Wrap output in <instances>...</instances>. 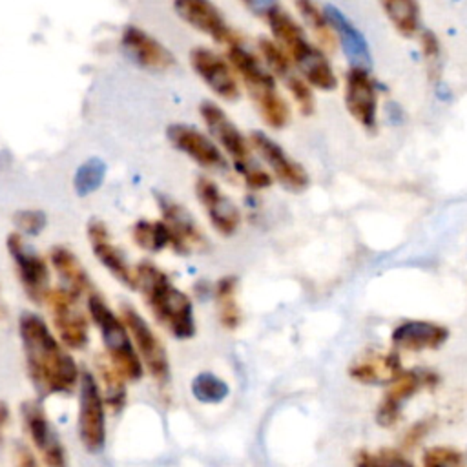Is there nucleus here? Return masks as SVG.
Listing matches in <instances>:
<instances>
[{
    "instance_id": "1",
    "label": "nucleus",
    "mask_w": 467,
    "mask_h": 467,
    "mask_svg": "<svg viewBox=\"0 0 467 467\" xmlns=\"http://www.w3.org/2000/svg\"><path fill=\"white\" fill-rule=\"evenodd\" d=\"M18 336L27 376L40 396L69 394L80 381V368L47 323L33 312L18 317Z\"/></svg>"
},
{
    "instance_id": "2",
    "label": "nucleus",
    "mask_w": 467,
    "mask_h": 467,
    "mask_svg": "<svg viewBox=\"0 0 467 467\" xmlns=\"http://www.w3.org/2000/svg\"><path fill=\"white\" fill-rule=\"evenodd\" d=\"M137 290L142 294L144 303L151 316L162 325L173 337L190 339L195 336L197 325L193 316V305L186 292L179 290L170 275L153 261L142 259L135 266Z\"/></svg>"
},
{
    "instance_id": "3",
    "label": "nucleus",
    "mask_w": 467,
    "mask_h": 467,
    "mask_svg": "<svg viewBox=\"0 0 467 467\" xmlns=\"http://www.w3.org/2000/svg\"><path fill=\"white\" fill-rule=\"evenodd\" d=\"M266 24L272 38L288 53L294 69L314 89L332 91L337 88V77L325 49L308 40L305 27L288 11L275 9Z\"/></svg>"
},
{
    "instance_id": "4",
    "label": "nucleus",
    "mask_w": 467,
    "mask_h": 467,
    "mask_svg": "<svg viewBox=\"0 0 467 467\" xmlns=\"http://www.w3.org/2000/svg\"><path fill=\"white\" fill-rule=\"evenodd\" d=\"M88 314L99 328L106 358L113 363V367L130 381L140 379L144 374V365L124 319L113 312L106 299L95 290L88 294Z\"/></svg>"
},
{
    "instance_id": "5",
    "label": "nucleus",
    "mask_w": 467,
    "mask_h": 467,
    "mask_svg": "<svg viewBox=\"0 0 467 467\" xmlns=\"http://www.w3.org/2000/svg\"><path fill=\"white\" fill-rule=\"evenodd\" d=\"M199 117L208 131V135L219 144V148L228 157L232 168L239 177H246L259 166L254 159V150L250 139L239 130V126L230 119V115L213 100H202L199 104Z\"/></svg>"
},
{
    "instance_id": "6",
    "label": "nucleus",
    "mask_w": 467,
    "mask_h": 467,
    "mask_svg": "<svg viewBox=\"0 0 467 467\" xmlns=\"http://www.w3.org/2000/svg\"><path fill=\"white\" fill-rule=\"evenodd\" d=\"M46 305L60 343L71 350H84L89 343V321L80 308V297L64 286H57L49 290Z\"/></svg>"
},
{
    "instance_id": "7",
    "label": "nucleus",
    "mask_w": 467,
    "mask_h": 467,
    "mask_svg": "<svg viewBox=\"0 0 467 467\" xmlns=\"http://www.w3.org/2000/svg\"><path fill=\"white\" fill-rule=\"evenodd\" d=\"M78 438L86 451L99 452L106 443V401L97 378L89 370L80 372L78 381Z\"/></svg>"
},
{
    "instance_id": "8",
    "label": "nucleus",
    "mask_w": 467,
    "mask_h": 467,
    "mask_svg": "<svg viewBox=\"0 0 467 467\" xmlns=\"http://www.w3.org/2000/svg\"><path fill=\"white\" fill-rule=\"evenodd\" d=\"M192 71L202 84L223 102H237L241 99V82L226 55L206 46H195L188 53Z\"/></svg>"
},
{
    "instance_id": "9",
    "label": "nucleus",
    "mask_w": 467,
    "mask_h": 467,
    "mask_svg": "<svg viewBox=\"0 0 467 467\" xmlns=\"http://www.w3.org/2000/svg\"><path fill=\"white\" fill-rule=\"evenodd\" d=\"M119 47L128 62L148 73H168L177 66L175 55L157 36L135 24L122 27Z\"/></svg>"
},
{
    "instance_id": "10",
    "label": "nucleus",
    "mask_w": 467,
    "mask_h": 467,
    "mask_svg": "<svg viewBox=\"0 0 467 467\" xmlns=\"http://www.w3.org/2000/svg\"><path fill=\"white\" fill-rule=\"evenodd\" d=\"M5 248L15 263V270L26 296L36 305L46 303L51 290V272L47 261L24 241L20 232H11L7 235Z\"/></svg>"
},
{
    "instance_id": "11",
    "label": "nucleus",
    "mask_w": 467,
    "mask_h": 467,
    "mask_svg": "<svg viewBox=\"0 0 467 467\" xmlns=\"http://www.w3.org/2000/svg\"><path fill=\"white\" fill-rule=\"evenodd\" d=\"M120 317L124 319L131 334L133 345L142 359L144 368L151 374V378L157 383H166L170 378V361L168 352L159 336L153 332L150 323L137 312V308L128 303L120 305Z\"/></svg>"
},
{
    "instance_id": "12",
    "label": "nucleus",
    "mask_w": 467,
    "mask_h": 467,
    "mask_svg": "<svg viewBox=\"0 0 467 467\" xmlns=\"http://www.w3.org/2000/svg\"><path fill=\"white\" fill-rule=\"evenodd\" d=\"M166 139L177 151H181L204 170L228 171L230 168L224 151L208 135V131H202L192 124L173 122L166 128Z\"/></svg>"
},
{
    "instance_id": "13",
    "label": "nucleus",
    "mask_w": 467,
    "mask_h": 467,
    "mask_svg": "<svg viewBox=\"0 0 467 467\" xmlns=\"http://www.w3.org/2000/svg\"><path fill=\"white\" fill-rule=\"evenodd\" d=\"M171 7L186 26L208 36L215 44L226 47L241 40L224 18V13L212 0H171Z\"/></svg>"
},
{
    "instance_id": "14",
    "label": "nucleus",
    "mask_w": 467,
    "mask_h": 467,
    "mask_svg": "<svg viewBox=\"0 0 467 467\" xmlns=\"http://www.w3.org/2000/svg\"><path fill=\"white\" fill-rule=\"evenodd\" d=\"M20 418L44 467H67V452L44 407L35 400H27L20 405Z\"/></svg>"
},
{
    "instance_id": "15",
    "label": "nucleus",
    "mask_w": 467,
    "mask_h": 467,
    "mask_svg": "<svg viewBox=\"0 0 467 467\" xmlns=\"http://www.w3.org/2000/svg\"><path fill=\"white\" fill-rule=\"evenodd\" d=\"M248 139L254 153L266 164L272 177L281 186L292 192H301L308 186L306 170L297 161H294L277 140L259 130H254Z\"/></svg>"
},
{
    "instance_id": "16",
    "label": "nucleus",
    "mask_w": 467,
    "mask_h": 467,
    "mask_svg": "<svg viewBox=\"0 0 467 467\" xmlns=\"http://www.w3.org/2000/svg\"><path fill=\"white\" fill-rule=\"evenodd\" d=\"M343 100L348 115L365 130L378 126V86L367 67L350 66L345 73Z\"/></svg>"
},
{
    "instance_id": "17",
    "label": "nucleus",
    "mask_w": 467,
    "mask_h": 467,
    "mask_svg": "<svg viewBox=\"0 0 467 467\" xmlns=\"http://www.w3.org/2000/svg\"><path fill=\"white\" fill-rule=\"evenodd\" d=\"M155 199L161 212V219L168 224L173 235V252L188 255L192 250H201L206 246V237L186 206H182L181 202L164 193H157Z\"/></svg>"
},
{
    "instance_id": "18",
    "label": "nucleus",
    "mask_w": 467,
    "mask_h": 467,
    "mask_svg": "<svg viewBox=\"0 0 467 467\" xmlns=\"http://www.w3.org/2000/svg\"><path fill=\"white\" fill-rule=\"evenodd\" d=\"M195 195L217 234L230 237L239 230L243 221L241 210L228 195L221 192L219 184L213 179L199 175L195 179Z\"/></svg>"
},
{
    "instance_id": "19",
    "label": "nucleus",
    "mask_w": 467,
    "mask_h": 467,
    "mask_svg": "<svg viewBox=\"0 0 467 467\" xmlns=\"http://www.w3.org/2000/svg\"><path fill=\"white\" fill-rule=\"evenodd\" d=\"M88 239L99 263L126 288L137 290V270L130 265L124 252L111 241L108 226L100 219H89Z\"/></svg>"
},
{
    "instance_id": "20",
    "label": "nucleus",
    "mask_w": 467,
    "mask_h": 467,
    "mask_svg": "<svg viewBox=\"0 0 467 467\" xmlns=\"http://www.w3.org/2000/svg\"><path fill=\"white\" fill-rule=\"evenodd\" d=\"M436 383L438 376L429 370H403L385 392L383 401L376 410V421L381 427H392L400 420L403 401L414 396L421 387H434Z\"/></svg>"
},
{
    "instance_id": "21",
    "label": "nucleus",
    "mask_w": 467,
    "mask_h": 467,
    "mask_svg": "<svg viewBox=\"0 0 467 467\" xmlns=\"http://www.w3.org/2000/svg\"><path fill=\"white\" fill-rule=\"evenodd\" d=\"M323 11L328 18V24H330L334 35L339 40L341 51L345 53L350 66L368 69L372 66V55H370V49H368V44H367V38L363 36V33L336 5L327 4L323 7Z\"/></svg>"
},
{
    "instance_id": "22",
    "label": "nucleus",
    "mask_w": 467,
    "mask_h": 467,
    "mask_svg": "<svg viewBox=\"0 0 467 467\" xmlns=\"http://www.w3.org/2000/svg\"><path fill=\"white\" fill-rule=\"evenodd\" d=\"M392 343L400 348L420 352V350H434L440 348L447 337L449 330L443 325L412 319L403 321L392 330Z\"/></svg>"
},
{
    "instance_id": "23",
    "label": "nucleus",
    "mask_w": 467,
    "mask_h": 467,
    "mask_svg": "<svg viewBox=\"0 0 467 467\" xmlns=\"http://www.w3.org/2000/svg\"><path fill=\"white\" fill-rule=\"evenodd\" d=\"M226 58L230 60L239 82L244 89L261 88V86H275L277 78L265 66L259 53L248 49L243 40H237L226 46Z\"/></svg>"
},
{
    "instance_id": "24",
    "label": "nucleus",
    "mask_w": 467,
    "mask_h": 467,
    "mask_svg": "<svg viewBox=\"0 0 467 467\" xmlns=\"http://www.w3.org/2000/svg\"><path fill=\"white\" fill-rule=\"evenodd\" d=\"M49 263L53 270L57 272L60 283L64 288L73 292L75 296H84L93 290L91 279L84 268V265L78 261V257L67 248V246H53L49 250Z\"/></svg>"
},
{
    "instance_id": "25",
    "label": "nucleus",
    "mask_w": 467,
    "mask_h": 467,
    "mask_svg": "<svg viewBox=\"0 0 467 467\" xmlns=\"http://www.w3.org/2000/svg\"><path fill=\"white\" fill-rule=\"evenodd\" d=\"M254 108L259 113V119L265 122V126L272 130H283L288 126L292 119L290 104L286 99L277 91L275 86H261V88H250L246 89Z\"/></svg>"
},
{
    "instance_id": "26",
    "label": "nucleus",
    "mask_w": 467,
    "mask_h": 467,
    "mask_svg": "<svg viewBox=\"0 0 467 467\" xmlns=\"http://www.w3.org/2000/svg\"><path fill=\"white\" fill-rule=\"evenodd\" d=\"M348 372L358 381L374 385V383H392L403 372V368L398 354H387V356L359 359L348 368Z\"/></svg>"
},
{
    "instance_id": "27",
    "label": "nucleus",
    "mask_w": 467,
    "mask_h": 467,
    "mask_svg": "<svg viewBox=\"0 0 467 467\" xmlns=\"http://www.w3.org/2000/svg\"><path fill=\"white\" fill-rule=\"evenodd\" d=\"M237 277L235 275H223L213 285V299L219 323L226 330H235L241 323V308L235 297L237 292Z\"/></svg>"
},
{
    "instance_id": "28",
    "label": "nucleus",
    "mask_w": 467,
    "mask_h": 467,
    "mask_svg": "<svg viewBox=\"0 0 467 467\" xmlns=\"http://www.w3.org/2000/svg\"><path fill=\"white\" fill-rule=\"evenodd\" d=\"M379 4L387 20L401 36L410 38L421 31L418 0H379Z\"/></svg>"
},
{
    "instance_id": "29",
    "label": "nucleus",
    "mask_w": 467,
    "mask_h": 467,
    "mask_svg": "<svg viewBox=\"0 0 467 467\" xmlns=\"http://www.w3.org/2000/svg\"><path fill=\"white\" fill-rule=\"evenodd\" d=\"M131 239L139 248H142L150 254H157L168 246L171 248V244H173V235L162 219L137 221L131 226Z\"/></svg>"
},
{
    "instance_id": "30",
    "label": "nucleus",
    "mask_w": 467,
    "mask_h": 467,
    "mask_svg": "<svg viewBox=\"0 0 467 467\" xmlns=\"http://www.w3.org/2000/svg\"><path fill=\"white\" fill-rule=\"evenodd\" d=\"M296 9L303 20V24L312 31L317 46L325 51H332L336 44V35L328 24L325 11L314 0H294Z\"/></svg>"
},
{
    "instance_id": "31",
    "label": "nucleus",
    "mask_w": 467,
    "mask_h": 467,
    "mask_svg": "<svg viewBox=\"0 0 467 467\" xmlns=\"http://www.w3.org/2000/svg\"><path fill=\"white\" fill-rule=\"evenodd\" d=\"M95 370L102 383L100 390L106 405H109L113 412H119L126 405V378L113 367L108 358H99L95 363Z\"/></svg>"
},
{
    "instance_id": "32",
    "label": "nucleus",
    "mask_w": 467,
    "mask_h": 467,
    "mask_svg": "<svg viewBox=\"0 0 467 467\" xmlns=\"http://www.w3.org/2000/svg\"><path fill=\"white\" fill-rule=\"evenodd\" d=\"M257 53L263 58L265 66L270 69V73L277 80H285L288 75H292L296 71L288 53L272 36L257 38Z\"/></svg>"
},
{
    "instance_id": "33",
    "label": "nucleus",
    "mask_w": 467,
    "mask_h": 467,
    "mask_svg": "<svg viewBox=\"0 0 467 467\" xmlns=\"http://www.w3.org/2000/svg\"><path fill=\"white\" fill-rule=\"evenodd\" d=\"M192 394L201 403H221L228 394L230 387L224 379L212 372H199L192 379Z\"/></svg>"
},
{
    "instance_id": "34",
    "label": "nucleus",
    "mask_w": 467,
    "mask_h": 467,
    "mask_svg": "<svg viewBox=\"0 0 467 467\" xmlns=\"http://www.w3.org/2000/svg\"><path fill=\"white\" fill-rule=\"evenodd\" d=\"M106 175V164L100 159H89L82 166H78L75 177H73V186L75 192L80 197H86L93 193L104 181Z\"/></svg>"
},
{
    "instance_id": "35",
    "label": "nucleus",
    "mask_w": 467,
    "mask_h": 467,
    "mask_svg": "<svg viewBox=\"0 0 467 467\" xmlns=\"http://www.w3.org/2000/svg\"><path fill=\"white\" fill-rule=\"evenodd\" d=\"M286 91L290 93L294 104L297 106L299 113L305 117H310L316 111V97H314V88L297 73L294 71L283 80Z\"/></svg>"
},
{
    "instance_id": "36",
    "label": "nucleus",
    "mask_w": 467,
    "mask_h": 467,
    "mask_svg": "<svg viewBox=\"0 0 467 467\" xmlns=\"http://www.w3.org/2000/svg\"><path fill=\"white\" fill-rule=\"evenodd\" d=\"M354 463L356 467H414L401 452L394 449H383L379 452L359 451Z\"/></svg>"
},
{
    "instance_id": "37",
    "label": "nucleus",
    "mask_w": 467,
    "mask_h": 467,
    "mask_svg": "<svg viewBox=\"0 0 467 467\" xmlns=\"http://www.w3.org/2000/svg\"><path fill=\"white\" fill-rule=\"evenodd\" d=\"M13 223L20 234L38 235L46 228L47 217L42 210H18L13 215Z\"/></svg>"
},
{
    "instance_id": "38",
    "label": "nucleus",
    "mask_w": 467,
    "mask_h": 467,
    "mask_svg": "<svg viewBox=\"0 0 467 467\" xmlns=\"http://www.w3.org/2000/svg\"><path fill=\"white\" fill-rule=\"evenodd\" d=\"M423 467H465L463 456L451 447H432L423 454Z\"/></svg>"
},
{
    "instance_id": "39",
    "label": "nucleus",
    "mask_w": 467,
    "mask_h": 467,
    "mask_svg": "<svg viewBox=\"0 0 467 467\" xmlns=\"http://www.w3.org/2000/svg\"><path fill=\"white\" fill-rule=\"evenodd\" d=\"M420 49H421L427 67L431 71H434L438 67V60H440V38L436 36L434 31H431V29L420 31Z\"/></svg>"
},
{
    "instance_id": "40",
    "label": "nucleus",
    "mask_w": 467,
    "mask_h": 467,
    "mask_svg": "<svg viewBox=\"0 0 467 467\" xmlns=\"http://www.w3.org/2000/svg\"><path fill=\"white\" fill-rule=\"evenodd\" d=\"M254 16L266 20L275 9L281 7L279 0H239Z\"/></svg>"
},
{
    "instance_id": "41",
    "label": "nucleus",
    "mask_w": 467,
    "mask_h": 467,
    "mask_svg": "<svg viewBox=\"0 0 467 467\" xmlns=\"http://www.w3.org/2000/svg\"><path fill=\"white\" fill-rule=\"evenodd\" d=\"M15 458H16V467H38L36 458H35L33 452H31L27 447H24V445H18V447H16Z\"/></svg>"
},
{
    "instance_id": "42",
    "label": "nucleus",
    "mask_w": 467,
    "mask_h": 467,
    "mask_svg": "<svg viewBox=\"0 0 467 467\" xmlns=\"http://www.w3.org/2000/svg\"><path fill=\"white\" fill-rule=\"evenodd\" d=\"M9 416H11L9 407H7L4 401H0V445L4 443L5 429H7V425H9Z\"/></svg>"
},
{
    "instance_id": "43",
    "label": "nucleus",
    "mask_w": 467,
    "mask_h": 467,
    "mask_svg": "<svg viewBox=\"0 0 467 467\" xmlns=\"http://www.w3.org/2000/svg\"><path fill=\"white\" fill-rule=\"evenodd\" d=\"M425 431H427V421L418 423V425L407 434V443H416V441L425 434Z\"/></svg>"
}]
</instances>
